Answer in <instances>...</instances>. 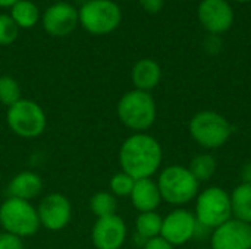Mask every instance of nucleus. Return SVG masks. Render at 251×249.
<instances>
[{"label": "nucleus", "instance_id": "f257e3e1", "mask_svg": "<svg viewBox=\"0 0 251 249\" xmlns=\"http://www.w3.org/2000/svg\"><path fill=\"white\" fill-rule=\"evenodd\" d=\"M118 160L121 170L132 179H149L159 172L163 161V150L154 136L147 132H137L122 142Z\"/></svg>", "mask_w": 251, "mask_h": 249}, {"label": "nucleus", "instance_id": "f03ea898", "mask_svg": "<svg viewBox=\"0 0 251 249\" xmlns=\"http://www.w3.org/2000/svg\"><path fill=\"white\" fill-rule=\"evenodd\" d=\"M116 114L121 123L137 132L149 131L157 117V107L153 95L146 91L132 90L125 92L116 106Z\"/></svg>", "mask_w": 251, "mask_h": 249}, {"label": "nucleus", "instance_id": "7ed1b4c3", "mask_svg": "<svg viewBox=\"0 0 251 249\" xmlns=\"http://www.w3.org/2000/svg\"><path fill=\"white\" fill-rule=\"evenodd\" d=\"M156 182L162 201L176 207L191 203L200 192V182L191 175L188 167L181 164H172L160 170Z\"/></svg>", "mask_w": 251, "mask_h": 249}, {"label": "nucleus", "instance_id": "20e7f679", "mask_svg": "<svg viewBox=\"0 0 251 249\" xmlns=\"http://www.w3.org/2000/svg\"><path fill=\"white\" fill-rule=\"evenodd\" d=\"M0 226L3 232L21 239L34 236L41 227L37 207L29 201L7 197L0 204Z\"/></svg>", "mask_w": 251, "mask_h": 249}, {"label": "nucleus", "instance_id": "39448f33", "mask_svg": "<svg viewBox=\"0 0 251 249\" xmlns=\"http://www.w3.org/2000/svg\"><path fill=\"white\" fill-rule=\"evenodd\" d=\"M188 132L200 147L206 150H216L229 141L232 126L222 114L212 110H203L191 117Z\"/></svg>", "mask_w": 251, "mask_h": 249}, {"label": "nucleus", "instance_id": "423d86ee", "mask_svg": "<svg viewBox=\"0 0 251 249\" xmlns=\"http://www.w3.org/2000/svg\"><path fill=\"white\" fill-rule=\"evenodd\" d=\"M7 128L19 138L34 139L44 134L47 128V116L44 109L28 98H21L6 110Z\"/></svg>", "mask_w": 251, "mask_h": 249}, {"label": "nucleus", "instance_id": "0eeeda50", "mask_svg": "<svg viewBox=\"0 0 251 249\" xmlns=\"http://www.w3.org/2000/svg\"><path fill=\"white\" fill-rule=\"evenodd\" d=\"M194 216L199 226L215 230L232 219L229 194L221 186H209L203 189L196 198Z\"/></svg>", "mask_w": 251, "mask_h": 249}, {"label": "nucleus", "instance_id": "6e6552de", "mask_svg": "<svg viewBox=\"0 0 251 249\" xmlns=\"http://www.w3.org/2000/svg\"><path fill=\"white\" fill-rule=\"evenodd\" d=\"M79 23L93 35H106L118 29L122 12L113 0H87L78 9Z\"/></svg>", "mask_w": 251, "mask_h": 249}, {"label": "nucleus", "instance_id": "1a4fd4ad", "mask_svg": "<svg viewBox=\"0 0 251 249\" xmlns=\"http://www.w3.org/2000/svg\"><path fill=\"white\" fill-rule=\"evenodd\" d=\"M40 226L50 230L59 232L68 227L72 219V204L69 198L59 192L47 194L37 207Z\"/></svg>", "mask_w": 251, "mask_h": 249}, {"label": "nucleus", "instance_id": "9d476101", "mask_svg": "<svg viewBox=\"0 0 251 249\" xmlns=\"http://www.w3.org/2000/svg\"><path fill=\"white\" fill-rule=\"evenodd\" d=\"M197 229L199 225L196 216L185 208H176L163 217L160 236L172 247H181L196 236Z\"/></svg>", "mask_w": 251, "mask_h": 249}, {"label": "nucleus", "instance_id": "9b49d317", "mask_svg": "<svg viewBox=\"0 0 251 249\" xmlns=\"http://www.w3.org/2000/svg\"><path fill=\"white\" fill-rule=\"evenodd\" d=\"M44 31L51 37H66L79 23L78 9L68 1H56L41 15Z\"/></svg>", "mask_w": 251, "mask_h": 249}, {"label": "nucleus", "instance_id": "f8f14e48", "mask_svg": "<svg viewBox=\"0 0 251 249\" xmlns=\"http://www.w3.org/2000/svg\"><path fill=\"white\" fill-rule=\"evenodd\" d=\"M126 236V223L118 214L97 219L91 229V241L96 249H121Z\"/></svg>", "mask_w": 251, "mask_h": 249}, {"label": "nucleus", "instance_id": "ddd939ff", "mask_svg": "<svg viewBox=\"0 0 251 249\" xmlns=\"http://www.w3.org/2000/svg\"><path fill=\"white\" fill-rule=\"evenodd\" d=\"M210 249H251V225L229 219L212 230Z\"/></svg>", "mask_w": 251, "mask_h": 249}, {"label": "nucleus", "instance_id": "4468645a", "mask_svg": "<svg viewBox=\"0 0 251 249\" xmlns=\"http://www.w3.org/2000/svg\"><path fill=\"white\" fill-rule=\"evenodd\" d=\"M197 15L203 28L213 35L226 32L234 23V10L226 0H201Z\"/></svg>", "mask_w": 251, "mask_h": 249}, {"label": "nucleus", "instance_id": "2eb2a0df", "mask_svg": "<svg viewBox=\"0 0 251 249\" xmlns=\"http://www.w3.org/2000/svg\"><path fill=\"white\" fill-rule=\"evenodd\" d=\"M129 200L138 213L156 211L159 205L162 204V195H160L157 182L153 181V178L135 181Z\"/></svg>", "mask_w": 251, "mask_h": 249}, {"label": "nucleus", "instance_id": "dca6fc26", "mask_svg": "<svg viewBox=\"0 0 251 249\" xmlns=\"http://www.w3.org/2000/svg\"><path fill=\"white\" fill-rule=\"evenodd\" d=\"M43 191V179L38 173L31 170H24L16 173L7 183L6 192L10 198H18L32 203Z\"/></svg>", "mask_w": 251, "mask_h": 249}, {"label": "nucleus", "instance_id": "f3484780", "mask_svg": "<svg viewBox=\"0 0 251 249\" xmlns=\"http://www.w3.org/2000/svg\"><path fill=\"white\" fill-rule=\"evenodd\" d=\"M162 79V69L159 63L153 59L138 60L131 70V81L135 90L150 92L154 90Z\"/></svg>", "mask_w": 251, "mask_h": 249}, {"label": "nucleus", "instance_id": "a211bd4d", "mask_svg": "<svg viewBox=\"0 0 251 249\" xmlns=\"http://www.w3.org/2000/svg\"><path fill=\"white\" fill-rule=\"evenodd\" d=\"M231 197V210L232 217L241 222L251 225V185L250 183H240L237 185Z\"/></svg>", "mask_w": 251, "mask_h": 249}, {"label": "nucleus", "instance_id": "6ab92c4d", "mask_svg": "<svg viewBox=\"0 0 251 249\" xmlns=\"http://www.w3.org/2000/svg\"><path fill=\"white\" fill-rule=\"evenodd\" d=\"M162 223H163V217L156 211L140 213L135 219V236L141 239L144 245L146 241L160 236Z\"/></svg>", "mask_w": 251, "mask_h": 249}, {"label": "nucleus", "instance_id": "aec40b11", "mask_svg": "<svg viewBox=\"0 0 251 249\" xmlns=\"http://www.w3.org/2000/svg\"><path fill=\"white\" fill-rule=\"evenodd\" d=\"M12 19L15 21V23L24 29H28V28H32L40 19V10H38V6L31 1V0H19L16 1L12 7H10V13Z\"/></svg>", "mask_w": 251, "mask_h": 249}, {"label": "nucleus", "instance_id": "412c9836", "mask_svg": "<svg viewBox=\"0 0 251 249\" xmlns=\"http://www.w3.org/2000/svg\"><path fill=\"white\" fill-rule=\"evenodd\" d=\"M188 170L200 183L207 182L215 176V173L218 170V161H216L215 156H212V154H206V153L199 154L190 161Z\"/></svg>", "mask_w": 251, "mask_h": 249}, {"label": "nucleus", "instance_id": "4be33fe9", "mask_svg": "<svg viewBox=\"0 0 251 249\" xmlns=\"http://www.w3.org/2000/svg\"><path fill=\"white\" fill-rule=\"evenodd\" d=\"M90 211L97 219L115 216L118 211V198L109 191L96 192L90 198Z\"/></svg>", "mask_w": 251, "mask_h": 249}, {"label": "nucleus", "instance_id": "5701e85b", "mask_svg": "<svg viewBox=\"0 0 251 249\" xmlns=\"http://www.w3.org/2000/svg\"><path fill=\"white\" fill-rule=\"evenodd\" d=\"M22 98V90L19 82L7 75L0 76V104L10 107Z\"/></svg>", "mask_w": 251, "mask_h": 249}, {"label": "nucleus", "instance_id": "b1692460", "mask_svg": "<svg viewBox=\"0 0 251 249\" xmlns=\"http://www.w3.org/2000/svg\"><path fill=\"white\" fill-rule=\"evenodd\" d=\"M135 179H132L129 175H126L125 172H118L115 173L110 181H109V192L113 194L116 198H124V197H129L134 188Z\"/></svg>", "mask_w": 251, "mask_h": 249}, {"label": "nucleus", "instance_id": "393cba45", "mask_svg": "<svg viewBox=\"0 0 251 249\" xmlns=\"http://www.w3.org/2000/svg\"><path fill=\"white\" fill-rule=\"evenodd\" d=\"M19 26L15 23L10 15L0 13V45H10L16 41Z\"/></svg>", "mask_w": 251, "mask_h": 249}, {"label": "nucleus", "instance_id": "a878e982", "mask_svg": "<svg viewBox=\"0 0 251 249\" xmlns=\"http://www.w3.org/2000/svg\"><path fill=\"white\" fill-rule=\"evenodd\" d=\"M0 249H25L24 239H21L15 235L1 232L0 233Z\"/></svg>", "mask_w": 251, "mask_h": 249}, {"label": "nucleus", "instance_id": "bb28decb", "mask_svg": "<svg viewBox=\"0 0 251 249\" xmlns=\"http://www.w3.org/2000/svg\"><path fill=\"white\" fill-rule=\"evenodd\" d=\"M175 247H172L166 239H163L162 236H156L153 239H149L144 242L143 249H174Z\"/></svg>", "mask_w": 251, "mask_h": 249}, {"label": "nucleus", "instance_id": "cd10ccee", "mask_svg": "<svg viewBox=\"0 0 251 249\" xmlns=\"http://www.w3.org/2000/svg\"><path fill=\"white\" fill-rule=\"evenodd\" d=\"M140 6L149 13H157L163 7V0H138Z\"/></svg>", "mask_w": 251, "mask_h": 249}, {"label": "nucleus", "instance_id": "c85d7f7f", "mask_svg": "<svg viewBox=\"0 0 251 249\" xmlns=\"http://www.w3.org/2000/svg\"><path fill=\"white\" fill-rule=\"evenodd\" d=\"M240 176H241V181H243V183H250L251 185V161L246 163V164L243 166Z\"/></svg>", "mask_w": 251, "mask_h": 249}, {"label": "nucleus", "instance_id": "c756f323", "mask_svg": "<svg viewBox=\"0 0 251 249\" xmlns=\"http://www.w3.org/2000/svg\"><path fill=\"white\" fill-rule=\"evenodd\" d=\"M16 1H19V0H0V7H12Z\"/></svg>", "mask_w": 251, "mask_h": 249}, {"label": "nucleus", "instance_id": "7c9ffc66", "mask_svg": "<svg viewBox=\"0 0 251 249\" xmlns=\"http://www.w3.org/2000/svg\"><path fill=\"white\" fill-rule=\"evenodd\" d=\"M235 1H238V3H249L251 0H235Z\"/></svg>", "mask_w": 251, "mask_h": 249}, {"label": "nucleus", "instance_id": "2f4dec72", "mask_svg": "<svg viewBox=\"0 0 251 249\" xmlns=\"http://www.w3.org/2000/svg\"><path fill=\"white\" fill-rule=\"evenodd\" d=\"M204 249H210V248H204Z\"/></svg>", "mask_w": 251, "mask_h": 249}]
</instances>
